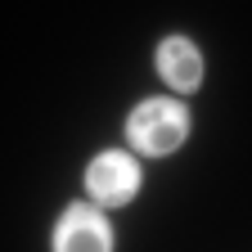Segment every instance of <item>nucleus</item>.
<instances>
[{
  "mask_svg": "<svg viewBox=\"0 0 252 252\" xmlns=\"http://www.w3.org/2000/svg\"><path fill=\"white\" fill-rule=\"evenodd\" d=\"M185 135H189V113L176 99H144V104H135L131 117H126V140H131L140 153H149V158L176 153L185 144Z\"/></svg>",
  "mask_w": 252,
  "mask_h": 252,
  "instance_id": "f257e3e1",
  "label": "nucleus"
},
{
  "mask_svg": "<svg viewBox=\"0 0 252 252\" xmlns=\"http://www.w3.org/2000/svg\"><path fill=\"white\" fill-rule=\"evenodd\" d=\"M86 189H90V198L99 203V207H122V203H131L135 189H140V167H135V158L122 153V149H108V153H99V158H90V167H86Z\"/></svg>",
  "mask_w": 252,
  "mask_h": 252,
  "instance_id": "f03ea898",
  "label": "nucleus"
},
{
  "mask_svg": "<svg viewBox=\"0 0 252 252\" xmlns=\"http://www.w3.org/2000/svg\"><path fill=\"white\" fill-rule=\"evenodd\" d=\"M54 252H113V225L99 207L72 203L54 225Z\"/></svg>",
  "mask_w": 252,
  "mask_h": 252,
  "instance_id": "7ed1b4c3",
  "label": "nucleus"
},
{
  "mask_svg": "<svg viewBox=\"0 0 252 252\" xmlns=\"http://www.w3.org/2000/svg\"><path fill=\"white\" fill-rule=\"evenodd\" d=\"M158 72H162V81L171 90H198L203 86V54L198 45L189 36H167L162 45H158Z\"/></svg>",
  "mask_w": 252,
  "mask_h": 252,
  "instance_id": "20e7f679",
  "label": "nucleus"
}]
</instances>
